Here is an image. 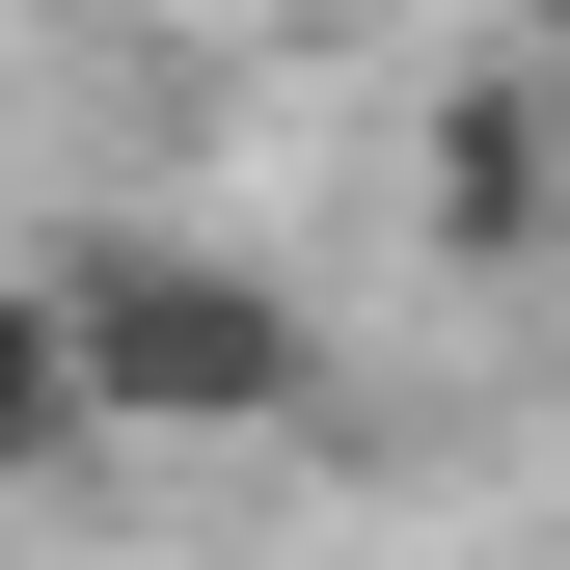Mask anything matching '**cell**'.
I'll use <instances>...</instances> for the list:
<instances>
[{
    "instance_id": "cell-1",
    "label": "cell",
    "mask_w": 570,
    "mask_h": 570,
    "mask_svg": "<svg viewBox=\"0 0 570 570\" xmlns=\"http://www.w3.org/2000/svg\"><path fill=\"white\" fill-rule=\"evenodd\" d=\"M55 381H82V435H299L326 326L272 299L245 245H82L55 272Z\"/></svg>"
},
{
    "instance_id": "cell-2",
    "label": "cell",
    "mask_w": 570,
    "mask_h": 570,
    "mask_svg": "<svg viewBox=\"0 0 570 570\" xmlns=\"http://www.w3.org/2000/svg\"><path fill=\"white\" fill-rule=\"evenodd\" d=\"M435 245H489V272L543 245V82H462L435 109Z\"/></svg>"
},
{
    "instance_id": "cell-3",
    "label": "cell",
    "mask_w": 570,
    "mask_h": 570,
    "mask_svg": "<svg viewBox=\"0 0 570 570\" xmlns=\"http://www.w3.org/2000/svg\"><path fill=\"white\" fill-rule=\"evenodd\" d=\"M82 462V381H55V299H0V489Z\"/></svg>"
},
{
    "instance_id": "cell-4",
    "label": "cell",
    "mask_w": 570,
    "mask_h": 570,
    "mask_svg": "<svg viewBox=\"0 0 570 570\" xmlns=\"http://www.w3.org/2000/svg\"><path fill=\"white\" fill-rule=\"evenodd\" d=\"M517 82H543V245H570V28H543V55H517Z\"/></svg>"
}]
</instances>
